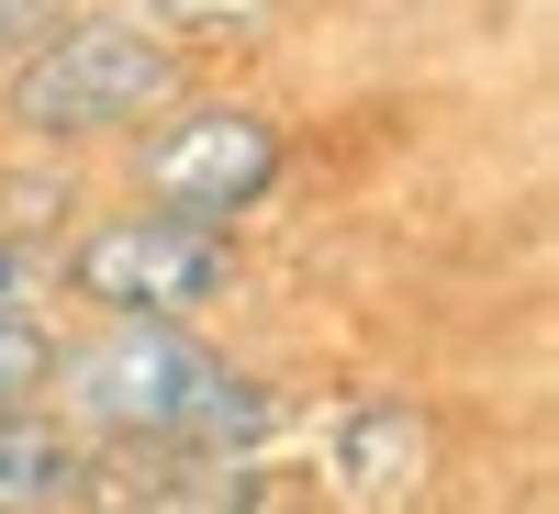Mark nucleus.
Returning <instances> with one entry per match:
<instances>
[{
	"label": "nucleus",
	"instance_id": "1",
	"mask_svg": "<svg viewBox=\"0 0 559 514\" xmlns=\"http://www.w3.org/2000/svg\"><path fill=\"white\" fill-rule=\"evenodd\" d=\"M179 89V57L134 23H68L57 45H34L12 68V123L23 134H112L134 112H157Z\"/></svg>",
	"mask_w": 559,
	"mask_h": 514
},
{
	"label": "nucleus",
	"instance_id": "2",
	"mask_svg": "<svg viewBox=\"0 0 559 514\" xmlns=\"http://www.w3.org/2000/svg\"><path fill=\"white\" fill-rule=\"evenodd\" d=\"M68 279L102 313H202L236 279V247H224V224H191V213H123L68 258Z\"/></svg>",
	"mask_w": 559,
	"mask_h": 514
},
{
	"label": "nucleus",
	"instance_id": "3",
	"mask_svg": "<svg viewBox=\"0 0 559 514\" xmlns=\"http://www.w3.org/2000/svg\"><path fill=\"white\" fill-rule=\"evenodd\" d=\"M68 392H79L90 426H112V437H168L179 414L213 392V358L191 336H168V313H112V336L68 358Z\"/></svg>",
	"mask_w": 559,
	"mask_h": 514
},
{
	"label": "nucleus",
	"instance_id": "4",
	"mask_svg": "<svg viewBox=\"0 0 559 514\" xmlns=\"http://www.w3.org/2000/svg\"><path fill=\"white\" fill-rule=\"evenodd\" d=\"M269 179H280V123H269V112H236V101L168 123L157 146H146L157 213H191V224H236Z\"/></svg>",
	"mask_w": 559,
	"mask_h": 514
},
{
	"label": "nucleus",
	"instance_id": "5",
	"mask_svg": "<svg viewBox=\"0 0 559 514\" xmlns=\"http://www.w3.org/2000/svg\"><path fill=\"white\" fill-rule=\"evenodd\" d=\"M90 458H79V437H57V426H0V514H57V503H90Z\"/></svg>",
	"mask_w": 559,
	"mask_h": 514
},
{
	"label": "nucleus",
	"instance_id": "6",
	"mask_svg": "<svg viewBox=\"0 0 559 514\" xmlns=\"http://www.w3.org/2000/svg\"><path fill=\"white\" fill-rule=\"evenodd\" d=\"M336 470H347V492H414V470H426V426H414L403 403H358L347 437H336Z\"/></svg>",
	"mask_w": 559,
	"mask_h": 514
},
{
	"label": "nucleus",
	"instance_id": "7",
	"mask_svg": "<svg viewBox=\"0 0 559 514\" xmlns=\"http://www.w3.org/2000/svg\"><path fill=\"white\" fill-rule=\"evenodd\" d=\"M45 369H57V347H45V324H34V313H0V403H12V392H34Z\"/></svg>",
	"mask_w": 559,
	"mask_h": 514
},
{
	"label": "nucleus",
	"instance_id": "8",
	"mask_svg": "<svg viewBox=\"0 0 559 514\" xmlns=\"http://www.w3.org/2000/svg\"><path fill=\"white\" fill-rule=\"evenodd\" d=\"M269 0H157V23L168 34H236V23H258Z\"/></svg>",
	"mask_w": 559,
	"mask_h": 514
},
{
	"label": "nucleus",
	"instance_id": "9",
	"mask_svg": "<svg viewBox=\"0 0 559 514\" xmlns=\"http://www.w3.org/2000/svg\"><path fill=\"white\" fill-rule=\"evenodd\" d=\"M0 313H34V258L0 247Z\"/></svg>",
	"mask_w": 559,
	"mask_h": 514
},
{
	"label": "nucleus",
	"instance_id": "10",
	"mask_svg": "<svg viewBox=\"0 0 559 514\" xmlns=\"http://www.w3.org/2000/svg\"><path fill=\"white\" fill-rule=\"evenodd\" d=\"M0 12H12V0H0Z\"/></svg>",
	"mask_w": 559,
	"mask_h": 514
}]
</instances>
